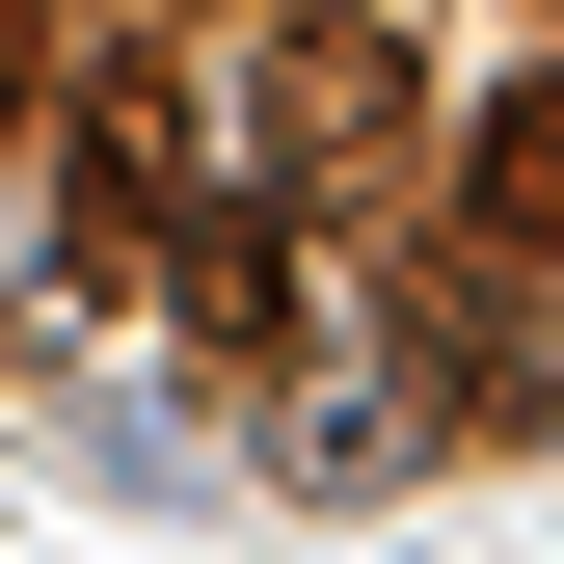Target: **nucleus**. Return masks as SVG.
<instances>
[{
  "instance_id": "obj_5",
  "label": "nucleus",
  "mask_w": 564,
  "mask_h": 564,
  "mask_svg": "<svg viewBox=\"0 0 564 564\" xmlns=\"http://www.w3.org/2000/svg\"><path fill=\"white\" fill-rule=\"evenodd\" d=\"M457 216L511 242V269H564V82H511V108L457 134Z\"/></svg>"
},
{
  "instance_id": "obj_6",
  "label": "nucleus",
  "mask_w": 564,
  "mask_h": 564,
  "mask_svg": "<svg viewBox=\"0 0 564 564\" xmlns=\"http://www.w3.org/2000/svg\"><path fill=\"white\" fill-rule=\"evenodd\" d=\"M54 108V0H0V134H28Z\"/></svg>"
},
{
  "instance_id": "obj_2",
  "label": "nucleus",
  "mask_w": 564,
  "mask_h": 564,
  "mask_svg": "<svg viewBox=\"0 0 564 564\" xmlns=\"http://www.w3.org/2000/svg\"><path fill=\"white\" fill-rule=\"evenodd\" d=\"M162 216H188V82L162 54H82V216H54V269L82 296H162Z\"/></svg>"
},
{
  "instance_id": "obj_3",
  "label": "nucleus",
  "mask_w": 564,
  "mask_h": 564,
  "mask_svg": "<svg viewBox=\"0 0 564 564\" xmlns=\"http://www.w3.org/2000/svg\"><path fill=\"white\" fill-rule=\"evenodd\" d=\"M538 269L511 242H457V269H403V377H431V431H538Z\"/></svg>"
},
{
  "instance_id": "obj_1",
  "label": "nucleus",
  "mask_w": 564,
  "mask_h": 564,
  "mask_svg": "<svg viewBox=\"0 0 564 564\" xmlns=\"http://www.w3.org/2000/svg\"><path fill=\"white\" fill-rule=\"evenodd\" d=\"M403 134H431V54H403L377 0H296V28L242 54V162H269V216H349V188H403Z\"/></svg>"
},
{
  "instance_id": "obj_4",
  "label": "nucleus",
  "mask_w": 564,
  "mask_h": 564,
  "mask_svg": "<svg viewBox=\"0 0 564 564\" xmlns=\"http://www.w3.org/2000/svg\"><path fill=\"white\" fill-rule=\"evenodd\" d=\"M162 296H188V349H296V216H162Z\"/></svg>"
}]
</instances>
